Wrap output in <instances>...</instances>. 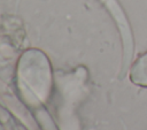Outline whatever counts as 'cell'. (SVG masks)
I'll return each instance as SVG.
<instances>
[{"instance_id":"6da1fadb","label":"cell","mask_w":147,"mask_h":130,"mask_svg":"<svg viewBox=\"0 0 147 130\" xmlns=\"http://www.w3.org/2000/svg\"><path fill=\"white\" fill-rule=\"evenodd\" d=\"M130 78L139 86H147V53L136 61L131 69Z\"/></svg>"}]
</instances>
